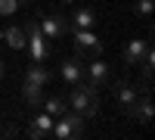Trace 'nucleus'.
<instances>
[{"label":"nucleus","mask_w":155,"mask_h":140,"mask_svg":"<svg viewBox=\"0 0 155 140\" xmlns=\"http://www.w3.org/2000/svg\"><path fill=\"white\" fill-rule=\"evenodd\" d=\"M19 6H22L19 0H0V16H12Z\"/></svg>","instance_id":"obj_18"},{"label":"nucleus","mask_w":155,"mask_h":140,"mask_svg":"<svg viewBox=\"0 0 155 140\" xmlns=\"http://www.w3.org/2000/svg\"><path fill=\"white\" fill-rule=\"evenodd\" d=\"M93 22H96V12L90 9V6H81V9L71 16L68 28H93Z\"/></svg>","instance_id":"obj_14"},{"label":"nucleus","mask_w":155,"mask_h":140,"mask_svg":"<svg viewBox=\"0 0 155 140\" xmlns=\"http://www.w3.org/2000/svg\"><path fill=\"white\" fill-rule=\"evenodd\" d=\"M115 100H118V106H121L124 115H130L134 106H137V100H140V90L130 81H115Z\"/></svg>","instance_id":"obj_7"},{"label":"nucleus","mask_w":155,"mask_h":140,"mask_svg":"<svg viewBox=\"0 0 155 140\" xmlns=\"http://www.w3.org/2000/svg\"><path fill=\"white\" fill-rule=\"evenodd\" d=\"M53 115H50L47 109H37L34 118L28 121V137L31 140H50V131H53Z\"/></svg>","instance_id":"obj_6"},{"label":"nucleus","mask_w":155,"mask_h":140,"mask_svg":"<svg viewBox=\"0 0 155 140\" xmlns=\"http://www.w3.org/2000/svg\"><path fill=\"white\" fill-rule=\"evenodd\" d=\"M44 109H47L53 118H59L62 112L68 109V100H62V97H44Z\"/></svg>","instance_id":"obj_16"},{"label":"nucleus","mask_w":155,"mask_h":140,"mask_svg":"<svg viewBox=\"0 0 155 140\" xmlns=\"http://www.w3.org/2000/svg\"><path fill=\"white\" fill-rule=\"evenodd\" d=\"M62 3H74V0H62Z\"/></svg>","instance_id":"obj_21"},{"label":"nucleus","mask_w":155,"mask_h":140,"mask_svg":"<svg viewBox=\"0 0 155 140\" xmlns=\"http://www.w3.org/2000/svg\"><path fill=\"white\" fill-rule=\"evenodd\" d=\"M68 106H71L74 112H81L84 118H93L96 112H99V90H96V87H90L87 81H78V84H71Z\"/></svg>","instance_id":"obj_1"},{"label":"nucleus","mask_w":155,"mask_h":140,"mask_svg":"<svg viewBox=\"0 0 155 140\" xmlns=\"http://www.w3.org/2000/svg\"><path fill=\"white\" fill-rule=\"evenodd\" d=\"M25 81H31V84H41V87H47L50 81H53V72H50L44 62H34V66L25 72Z\"/></svg>","instance_id":"obj_13"},{"label":"nucleus","mask_w":155,"mask_h":140,"mask_svg":"<svg viewBox=\"0 0 155 140\" xmlns=\"http://www.w3.org/2000/svg\"><path fill=\"white\" fill-rule=\"evenodd\" d=\"M84 81L90 84V87H106L109 81H112V66L109 62H102V59H93V62H87L84 66Z\"/></svg>","instance_id":"obj_5"},{"label":"nucleus","mask_w":155,"mask_h":140,"mask_svg":"<svg viewBox=\"0 0 155 140\" xmlns=\"http://www.w3.org/2000/svg\"><path fill=\"white\" fill-rule=\"evenodd\" d=\"M71 37H74L78 56H99L102 53V41L90 28H71Z\"/></svg>","instance_id":"obj_4"},{"label":"nucleus","mask_w":155,"mask_h":140,"mask_svg":"<svg viewBox=\"0 0 155 140\" xmlns=\"http://www.w3.org/2000/svg\"><path fill=\"white\" fill-rule=\"evenodd\" d=\"M0 78H3V59H0Z\"/></svg>","instance_id":"obj_20"},{"label":"nucleus","mask_w":155,"mask_h":140,"mask_svg":"<svg viewBox=\"0 0 155 140\" xmlns=\"http://www.w3.org/2000/svg\"><path fill=\"white\" fill-rule=\"evenodd\" d=\"M149 50H152L149 41H130V44H124V62H127V66H140Z\"/></svg>","instance_id":"obj_9"},{"label":"nucleus","mask_w":155,"mask_h":140,"mask_svg":"<svg viewBox=\"0 0 155 140\" xmlns=\"http://www.w3.org/2000/svg\"><path fill=\"white\" fill-rule=\"evenodd\" d=\"M84 125H87V118L81 115V112L65 109V112H62V115L53 121V131H50V137H59V140H78V137H84Z\"/></svg>","instance_id":"obj_2"},{"label":"nucleus","mask_w":155,"mask_h":140,"mask_svg":"<svg viewBox=\"0 0 155 140\" xmlns=\"http://www.w3.org/2000/svg\"><path fill=\"white\" fill-rule=\"evenodd\" d=\"M0 37H3L12 50H25V31L19 28V25H9V28H3V31H0Z\"/></svg>","instance_id":"obj_15"},{"label":"nucleus","mask_w":155,"mask_h":140,"mask_svg":"<svg viewBox=\"0 0 155 140\" xmlns=\"http://www.w3.org/2000/svg\"><path fill=\"white\" fill-rule=\"evenodd\" d=\"M25 50H28V53H31V59L34 62H44L47 56H50V50H53V47H50V37L41 31V25H37V19H31V22H25Z\"/></svg>","instance_id":"obj_3"},{"label":"nucleus","mask_w":155,"mask_h":140,"mask_svg":"<svg viewBox=\"0 0 155 140\" xmlns=\"http://www.w3.org/2000/svg\"><path fill=\"white\" fill-rule=\"evenodd\" d=\"M44 97H47V94H44L41 84H31V81L22 84V100H25L31 109H41V106H44Z\"/></svg>","instance_id":"obj_12"},{"label":"nucleus","mask_w":155,"mask_h":140,"mask_svg":"<svg viewBox=\"0 0 155 140\" xmlns=\"http://www.w3.org/2000/svg\"><path fill=\"white\" fill-rule=\"evenodd\" d=\"M19 3H28V0H19Z\"/></svg>","instance_id":"obj_22"},{"label":"nucleus","mask_w":155,"mask_h":140,"mask_svg":"<svg viewBox=\"0 0 155 140\" xmlns=\"http://www.w3.org/2000/svg\"><path fill=\"white\" fill-rule=\"evenodd\" d=\"M59 75H62V81H68V84L84 81V62H81V59H62Z\"/></svg>","instance_id":"obj_10"},{"label":"nucleus","mask_w":155,"mask_h":140,"mask_svg":"<svg viewBox=\"0 0 155 140\" xmlns=\"http://www.w3.org/2000/svg\"><path fill=\"white\" fill-rule=\"evenodd\" d=\"M0 137H16V128H3V118H0Z\"/></svg>","instance_id":"obj_19"},{"label":"nucleus","mask_w":155,"mask_h":140,"mask_svg":"<svg viewBox=\"0 0 155 140\" xmlns=\"http://www.w3.org/2000/svg\"><path fill=\"white\" fill-rule=\"evenodd\" d=\"M37 25H41V31L50 37V41H59L62 34H68V19H65V16H56V12L44 16V19L37 22Z\"/></svg>","instance_id":"obj_8"},{"label":"nucleus","mask_w":155,"mask_h":140,"mask_svg":"<svg viewBox=\"0 0 155 140\" xmlns=\"http://www.w3.org/2000/svg\"><path fill=\"white\" fill-rule=\"evenodd\" d=\"M130 118L140 121V125H149V121H152V97H149V94H140L137 106H134V112H130Z\"/></svg>","instance_id":"obj_11"},{"label":"nucleus","mask_w":155,"mask_h":140,"mask_svg":"<svg viewBox=\"0 0 155 140\" xmlns=\"http://www.w3.org/2000/svg\"><path fill=\"white\" fill-rule=\"evenodd\" d=\"M152 9H155V3H152V0H137V3H134L137 19H152Z\"/></svg>","instance_id":"obj_17"}]
</instances>
